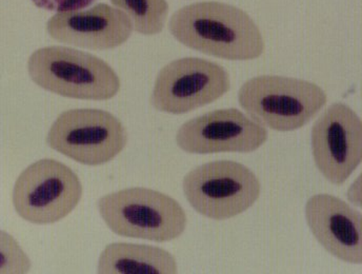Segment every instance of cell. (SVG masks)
I'll return each mask as SVG.
<instances>
[{"instance_id":"cell-1","label":"cell","mask_w":362,"mask_h":274,"mask_svg":"<svg viewBox=\"0 0 362 274\" xmlns=\"http://www.w3.org/2000/svg\"><path fill=\"white\" fill-rule=\"evenodd\" d=\"M169 31L183 46L226 60L256 59L266 50L253 18L243 8L225 2L183 6L172 15Z\"/></svg>"},{"instance_id":"cell-2","label":"cell","mask_w":362,"mask_h":274,"mask_svg":"<svg viewBox=\"0 0 362 274\" xmlns=\"http://www.w3.org/2000/svg\"><path fill=\"white\" fill-rule=\"evenodd\" d=\"M238 101L250 118L260 126L288 132L309 124L327 105V95L312 81L262 75L241 86Z\"/></svg>"},{"instance_id":"cell-3","label":"cell","mask_w":362,"mask_h":274,"mask_svg":"<svg viewBox=\"0 0 362 274\" xmlns=\"http://www.w3.org/2000/svg\"><path fill=\"white\" fill-rule=\"evenodd\" d=\"M28 73L38 87L68 98L109 101L122 86L105 60L72 47L36 50L28 60Z\"/></svg>"},{"instance_id":"cell-4","label":"cell","mask_w":362,"mask_h":274,"mask_svg":"<svg viewBox=\"0 0 362 274\" xmlns=\"http://www.w3.org/2000/svg\"><path fill=\"white\" fill-rule=\"evenodd\" d=\"M97 208L105 225L120 236L163 241L178 239L187 228L185 211L168 194L134 187L99 198Z\"/></svg>"},{"instance_id":"cell-5","label":"cell","mask_w":362,"mask_h":274,"mask_svg":"<svg viewBox=\"0 0 362 274\" xmlns=\"http://www.w3.org/2000/svg\"><path fill=\"white\" fill-rule=\"evenodd\" d=\"M182 189L199 215L226 221L254 206L262 193V183L243 164L215 161L191 170L183 178Z\"/></svg>"},{"instance_id":"cell-6","label":"cell","mask_w":362,"mask_h":274,"mask_svg":"<svg viewBox=\"0 0 362 274\" xmlns=\"http://www.w3.org/2000/svg\"><path fill=\"white\" fill-rule=\"evenodd\" d=\"M83 188L70 167L55 159H40L25 168L13 188L17 215L36 225L57 223L78 206Z\"/></svg>"},{"instance_id":"cell-7","label":"cell","mask_w":362,"mask_h":274,"mask_svg":"<svg viewBox=\"0 0 362 274\" xmlns=\"http://www.w3.org/2000/svg\"><path fill=\"white\" fill-rule=\"evenodd\" d=\"M47 144L77 163L99 166L124 151L128 132L116 116L105 110L73 109L56 118Z\"/></svg>"},{"instance_id":"cell-8","label":"cell","mask_w":362,"mask_h":274,"mask_svg":"<svg viewBox=\"0 0 362 274\" xmlns=\"http://www.w3.org/2000/svg\"><path fill=\"white\" fill-rule=\"evenodd\" d=\"M230 90V75L223 66L185 57L159 71L150 101L157 111L178 115L210 105Z\"/></svg>"},{"instance_id":"cell-9","label":"cell","mask_w":362,"mask_h":274,"mask_svg":"<svg viewBox=\"0 0 362 274\" xmlns=\"http://www.w3.org/2000/svg\"><path fill=\"white\" fill-rule=\"evenodd\" d=\"M312 153L325 180L342 185L362 161V122L344 103H332L311 131Z\"/></svg>"},{"instance_id":"cell-10","label":"cell","mask_w":362,"mask_h":274,"mask_svg":"<svg viewBox=\"0 0 362 274\" xmlns=\"http://www.w3.org/2000/svg\"><path fill=\"white\" fill-rule=\"evenodd\" d=\"M267 128L235 109L215 110L187 120L176 135V144L189 154L251 153L266 144Z\"/></svg>"},{"instance_id":"cell-11","label":"cell","mask_w":362,"mask_h":274,"mask_svg":"<svg viewBox=\"0 0 362 274\" xmlns=\"http://www.w3.org/2000/svg\"><path fill=\"white\" fill-rule=\"evenodd\" d=\"M134 28L122 11L107 4L89 10L57 13L47 23L53 40L70 46L90 50H111L128 42Z\"/></svg>"},{"instance_id":"cell-12","label":"cell","mask_w":362,"mask_h":274,"mask_svg":"<svg viewBox=\"0 0 362 274\" xmlns=\"http://www.w3.org/2000/svg\"><path fill=\"white\" fill-rule=\"evenodd\" d=\"M305 219L318 243L332 256L349 264L362 263V217L348 202L332 194L310 198Z\"/></svg>"},{"instance_id":"cell-13","label":"cell","mask_w":362,"mask_h":274,"mask_svg":"<svg viewBox=\"0 0 362 274\" xmlns=\"http://www.w3.org/2000/svg\"><path fill=\"white\" fill-rule=\"evenodd\" d=\"M101 274H174L178 273L173 254L163 248L142 244H110L99 256Z\"/></svg>"},{"instance_id":"cell-14","label":"cell","mask_w":362,"mask_h":274,"mask_svg":"<svg viewBox=\"0 0 362 274\" xmlns=\"http://www.w3.org/2000/svg\"><path fill=\"white\" fill-rule=\"evenodd\" d=\"M132 21L141 35L153 36L163 32L169 15L167 0H111Z\"/></svg>"},{"instance_id":"cell-15","label":"cell","mask_w":362,"mask_h":274,"mask_svg":"<svg viewBox=\"0 0 362 274\" xmlns=\"http://www.w3.org/2000/svg\"><path fill=\"white\" fill-rule=\"evenodd\" d=\"M32 263L18 241L0 230V274H23L31 270Z\"/></svg>"},{"instance_id":"cell-16","label":"cell","mask_w":362,"mask_h":274,"mask_svg":"<svg viewBox=\"0 0 362 274\" xmlns=\"http://www.w3.org/2000/svg\"><path fill=\"white\" fill-rule=\"evenodd\" d=\"M94 1L95 0H32L40 8L57 13L83 10Z\"/></svg>"},{"instance_id":"cell-17","label":"cell","mask_w":362,"mask_h":274,"mask_svg":"<svg viewBox=\"0 0 362 274\" xmlns=\"http://www.w3.org/2000/svg\"><path fill=\"white\" fill-rule=\"evenodd\" d=\"M348 200L354 206L361 207V176H359L357 180L351 185L348 190Z\"/></svg>"}]
</instances>
